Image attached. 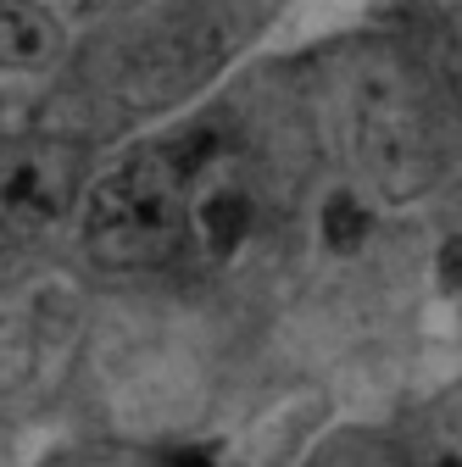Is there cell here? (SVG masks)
Wrapping results in <instances>:
<instances>
[{"label":"cell","instance_id":"1","mask_svg":"<svg viewBox=\"0 0 462 467\" xmlns=\"http://www.w3.org/2000/svg\"><path fill=\"white\" fill-rule=\"evenodd\" d=\"M352 150L368 184L384 201H418L446 167V129H440V100L418 56L379 45L362 56L352 73Z\"/></svg>","mask_w":462,"mask_h":467},{"label":"cell","instance_id":"2","mask_svg":"<svg viewBox=\"0 0 462 467\" xmlns=\"http://www.w3.org/2000/svg\"><path fill=\"white\" fill-rule=\"evenodd\" d=\"M206 140L195 145H156L129 161H118L106 179L89 190L84 212V245L100 267H156L184 245V217H190V184L201 179Z\"/></svg>","mask_w":462,"mask_h":467},{"label":"cell","instance_id":"3","mask_svg":"<svg viewBox=\"0 0 462 467\" xmlns=\"http://www.w3.org/2000/svg\"><path fill=\"white\" fill-rule=\"evenodd\" d=\"M84 156L56 140L0 145V245H28L50 234L79 201Z\"/></svg>","mask_w":462,"mask_h":467},{"label":"cell","instance_id":"4","mask_svg":"<svg viewBox=\"0 0 462 467\" xmlns=\"http://www.w3.org/2000/svg\"><path fill=\"white\" fill-rule=\"evenodd\" d=\"M257 223V195L246 190V179L223 172L212 184H190V217H184V240H195V251L206 262H223L246 245V234Z\"/></svg>","mask_w":462,"mask_h":467},{"label":"cell","instance_id":"5","mask_svg":"<svg viewBox=\"0 0 462 467\" xmlns=\"http://www.w3.org/2000/svg\"><path fill=\"white\" fill-rule=\"evenodd\" d=\"M68 28L56 23L50 6L39 0H0V67L12 73H45L62 62Z\"/></svg>","mask_w":462,"mask_h":467},{"label":"cell","instance_id":"6","mask_svg":"<svg viewBox=\"0 0 462 467\" xmlns=\"http://www.w3.org/2000/svg\"><path fill=\"white\" fill-rule=\"evenodd\" d=\"M368 206L357 201V195H329V206H323V245L334 251V256H352L362 240H368Z\"/></svg>","mask_w":462,"mask_h":467},{"label":"cell","instance_id":"7","mask_svg":"<svg viewBox=\"0 0 462 467\" xmlns=\"http://www.w3.org/2000/svg\"><path fill=\"white\" fill-rule=\"evenodd\" d=\"M162 467H217L206 445H179V451H162Z\"/></svg>","mask_w":462,"mask_h":467},{"label":"cell","instance_id":"8","mask_svg":"<svg viewBox=\"0 0 462 467\" xmlns=\"http://www.w3.org/2000/svg\"><path fill=\"white\" fill-rule=\"evenodd\" d=\"M440 284H446V289H462V240H451V245L440 251Z\"/></svg>","mask_w":462,"mask_h":467},{"label":"cell","instance_id":"9","mask_svg":"<svg viewBox=\"0 0 462 467\" xmlns=\"http://www.w3.org/2000/svg\"><path fill=\"white\" fill-rule=\"evenodd\" d=\"M435 467H462V451H446V456H435Z\"/></svg>","mask_w":462,"mask_h":467},{"label":"cell","instance_id":"10","mask_svg":"<svg viewBox=\"0 0 462 467\" xmlns=\"http://www.w3.org/2000/svg\"><path fill=\"white\" fill-rule=\"evenodd\" d=\"M100 6H134V0H100Z\"/></svg>","mask_w":462,"mask_h":467},{"label":"cell","instance_id":"11","mask_svg":"<svg viewBox=\"0 0 462 467\" xmlns=\"http://www.w3.org/2000/svg\"><path fill=\"white\" fill-rule=\"evenodd\" d=\"M39 6H50V0H39Z\"/></svg>","mask_w":462,"mask_h":467}]
</instances>
